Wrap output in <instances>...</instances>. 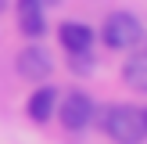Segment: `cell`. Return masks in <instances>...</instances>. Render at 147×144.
I'll return each mask as SVG.
<instances>
[{"instance_id":"cell-1","label":"cell","mask_w":147,"mask_h":144,"mask_svg":"<svg viewBox=\"0 0 147 144\" xmlns=\"http://www.w3.org/2000/svg\"><path fill=\"white\" fill-rule=\"evenodd\" d=\"M108 133L122 144H140L147 133V115L133 105H119L108 112Z\"/></svg>"},{"instance_id":"cell-2","label":"cell","mask_w":147,"mask_h":144,"mask_svg":"<svg viewBox=\"0 0 147 144\" xmlns=\"http://www.w3.org/2000/svg\"><path fill=\"white\" fill-rule=\"evenodd\" d=\"M140 40H144V29L129 11L108 14V22H104V43L108 47H136Z\"/></svg>"},{"instance_id":"cell-3","label":"cell","mask_w":147,"mask_h":144,"mask_svg":"<svg viewBox=\"0 0 147 144\" xmlns=\"http://www.w3.org/2000/svg\"><path fill=\"white\" fill-rule=\"evenodd\" d=\"M90 115H93V101L86 97L83 90H72V94L61 97V126L83 130L86 122H90Z\"/></svg>"},{"instance_id":"cell-4","label":"cell","mask_w":147,"mask_h":144,"mask_svg":"<svg viewBox=\"0 0 147 144\" xmlns=\"http://www.w3.org/2000/svg\"><path fill=\"white\" fill-rule=\"evenodd\" d=\"M50 69H54V65H50V54H47L43 47L32 43V47L18 50V72H22L25 79H43Z\"/></svg>"},{"instance_id":"cell-5","label":"cell","mask_w":147,"mask_h":144,"mask_svg":"<svg viewBox=\"0 0 147 144\" xmlns=\"http://www.w3.org/2000/svg\"><path fill=\"white\" fill-rule=\"evenodd\" d=\"M18 25L25 36H40L43 33V4L40 0H18Z\"/></svg>"},{"instance_id":"cell-6","label":"cell","mask_w":147,"mask_h":144,"mask_svg":"<svg viewBox=\"0 0 147 144\" xmlns=\"http://www.w3.org/2000/svg\"><path fill=\"white\" fill-rule=\"evenodd\" d=\"M61 43L76 54V50H90V43H93V29L90 25H79V22H65L61 25Z\"/></svg>"},{"instance_id":"cell-7","label":"cell","mask_w":147,"mask_h":144,"mask_svg":"<svg viewBox=\"0 0 147 144\" xmlns=\"http://www.w3.org/2000/svg\"><path fill=\"white\" fill-rule=\"evenodd\" d=\"M54 105H57V90L43 86V90H36L32 97H29V115H32L36 122H47L50 112H54Z\"/></svg>"},{"instance_id":"cell-8","label":"cell","mask_w":147,"mask_h":144,"mask_svg":"<svg viewBox=\"0 0 147 144\" xmlns=\"http://www.w3.org/2000/svg\"><path fill=\"white\" fill-rule=\"evenodd\" d=\"M126 83L133 90H147V58L144 54H133L126 61Z\"/></svg>"},{"instance_id":"cell-9","label":"cell","mask_w":147,"mask_h":144,"mask_svg":"<svg viewBox=\"0 0 147 144\" xmlns=\"http://www.w3.org/2000/svg\"><path fill=\"white\" fill-rule=\"evenodd\" d=\"M72 69H76L79 76H86V72L93 69V58H86V50H76V54H72Z\"/></svg>"},{"instance_id":"cell-10","label":"cell","mask_w":147,"mask_h":144,"mask_svg":"<svg viewBox=\"0 0 147 144\" xmlns=\"http://www.w3.org/2000/svg\"><path fill=\"white\" fill-rule=\"evenodd\" d=\"M40 4H61V0H40Z\"/></svg>"},{"instance_id":"cell-11","label":"cell","mask_w":147,"mask_h":144,"mask_svg":"<svg viewBox=\"0 0 147 144\" xmlns=\"http://www.w3.org/2000/svg\"><path fill=\"white\" fill-rule=\"evenodd\" d=\"M4 7H7V0H0V11H4Z\"/></svg>"}]
</instances>
